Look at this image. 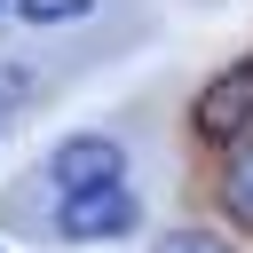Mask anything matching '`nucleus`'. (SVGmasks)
Instances as JSON below:
<instances>
[{
	"label": "nucleus",
	"mask_w": 253,
	"mask_h": 253,
	"mask_svg": "<svg viewBox=\"0 0 253 253\" xmlns=\"http://www.w3.org/2000/svg\"><path fill=\"white\" fill-rule=\"evenodd\" d=\"M134 229V190L126 182H103V190H63L55 206V237H126Z\"/></svg>",
	"instance_id": "1"
},
{
	"label": "nucleus",
	"mask_w": 253,
	"mask_h": 253,
	"mask_svg": "<svg viewBox=\"0 0 253 253\" xmlns=\"http://www.w3.org/2000/svg\"><path fill=\"white\" fill-rule=\"evenodd\" d=\"M198 134L206 142H237L245 126H253V55L245 63H229L221 79H206V95H198Z\"/></svg>",
	"instance_id": "2"
},
{
	"label": "nucleus",
	"mask_w": 253,
	"mask_h": 253,
	"mask_svg": "<svg viewBox=\"0 0 253 253\" xmlns=\"http://www.w3.org/2000/svg\"><path fill=\"white\" fill-rule=\"evenodd\" d=\"M47 166H55V182H63V190H103V182H126V150H119L111 134H71Z\"/></svg>",
	"instance_id": "3"
},
{
	"label": "nucleus",
	"mask_w": 253,
	"mask_h": 253,
	"mask_svg": "<svg viewBox=\"0 0 253 253\" xmlns=\"http://www.w3.org/2000/svg\"><path fill=\"white\" fill-rule=\"evenodd\" d=\"M221 206L253 229V142H237L229 150V174H221Z\"/></svg>",
	"instance_id": "4"
},
{
	"label": "nucleus",
	"mask_w": 253,
	"mask_h": 253,
	"mask_svg": "<svg viewBox=\"0 0 253 253\" xmlns=\"http://www.w3.org/2000/svg\"><path fill=\"white\" fill-rule=\"evenodd\" d=\"M16 16H32V24H63V16H87V0H16Z\"/></svg>",
	"instance_id": "5"
},
{
	"label": "nucleus",
	"mask_w": 253,
	"mask_h": 253,
	"mask_svg": "<svg viewBox=\"0 0 253 253\" xmlns=\"http://www.w3.org/2000/svg\"><path fill=\"white\" fill-rule=\"evenodd\" d=\"M158 253H229V245L206 237V229H174V237H158Z\"/></svg>",
	"instance_id": "6"
}]
</instances>
